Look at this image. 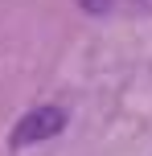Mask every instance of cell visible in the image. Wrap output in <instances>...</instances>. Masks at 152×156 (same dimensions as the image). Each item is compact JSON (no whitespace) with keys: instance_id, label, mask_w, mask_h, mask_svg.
<instances>
[{"instance_id":"cell-2","label":"cell","mask_w":152,"mask_h":156,"mask_svg":"<svg viewBox=\"0 0 152 156\" xmlns=\"http://www.w3.org/2000/svg\"><path fill=\"white\" fill-rule=\"evenodd\" d=\"M78 4L87 8L90 16H107V12H111V4H115V0H78Z\"/></svg>"},{"instance_id":"cell-1","label":"cell","mask_w":152,"mask_h":156,"mask_svg":"<svg viewBox=\"0 0 152 156\" xmlns=\"http://www.w3.org/2000/svg\"><path fill=\"white\" fill-rule=\"evenodd\" d=\"M62 127H66V111L62 107H33L29 115H21V123L12 127L8 144L21 152V148H29V144H41V140H49V136H58Z\"/></svg>"}]
</instances>
